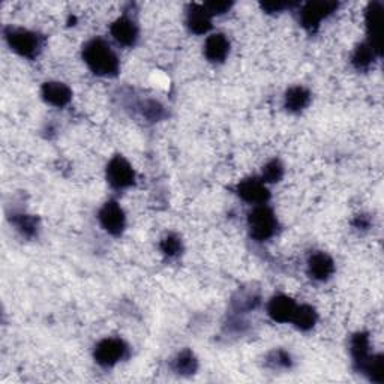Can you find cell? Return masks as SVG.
<instances>
[{"instance_id":"27","label":"cell","mask_w":384,"mask_h":384,"mask_svg":"<svg viewBox=\"0 0 384 384\" xmlns=\"http://www.w3.org/2000/svg\"><path fill=\"white\" fill-rule=\"evenodd\" d=\"M206 6V9L210 12V15H222L228 12L233 3L231 2H206L203 3Z\"/></svg>"},{"instance_id":"8","label":"cell","mask_w":384,"mask_h":384,"mask_svg":"<svg viewBox=\"0 0 384 384\" xmlns=\"http://www.w3.org/2000/svg\"><path fill=\"white\" fill-rule=\"evenodd\" d=\"M236 192L240 199L252 206L267 204L270 200V191L267 188V183H265L257 177H248L237 183Z\"/></svg>"},{"instance_id":"24","label":"cell","mask_w":384,"mask_h":384,"mask_svg":"<svg viewBox=\"0 0 384 384\" xmlns=\"http://www.w3.org/2000/svg\"><path fill=\"white\" fill-rule=\"evenodd\" d=\"M284 176V165L281 164L278 159H272L265 167H263V176H261V181L265 183H276Z\"/></svg>"},{"instance_id":"7","label":"cell","mask_w":384,"mask_h":384,"mask_svg":"<svg viewBox=\"0 0 384 384\" xmlns=\"http://www.w3.org/2000/svg\"><path fill=\"white\" fill-rule=\"evenodd\" d=\"M98 219L101 227L104 228L111 236H120L125 231L126 227V217L124 209L120 208V204L115 200L107 201L99 209Z\"/></svg>"},{"instance_id":"19","label":"cell","mask_w":384,"mask_h":384,"mask_svg":"<svg viewBox=\"0 0 384 384\" xmlns=\"http://www.w3.org/2000/svg\"><path fill=\"white\" fill-rule=\"evenodd\" d=\"M318 320V314L315 311V308L311 305H297L296 312L292 318V323L296 327V329L308 332L311 331L312 327L317 324Z\"/></svg>"},{"instance_id":"28","label":"cell","mask_w":384,"mask_h":384,"mask_svg":"<svg viewBox=\"0 0 384 384\" xmlns=\"http://www.w3.org/2000/svg\"><path fill=\"white\" fill-rule=\"evenodd\" d=\"M292 6H294V3H290V2H265L261 3V8L265 9L266 12L269 14H275V12H283L285 11V9H290Z\"/></svg>"},{"instance_id":"4","label":"cell","mask_w":384,"mask_h":384,"mask_svg":"<svg viewBox=\"0 0 384 384\" xmlns=\"http://www.w3.org/2000/svg\"><path fill=\"white\" fill-rule=\"evenodd\" d=\"M129 351L128 344L120 338H104L101 340L93 351L95 362L102 368H111L124 360Z\"/></svg>"},{"instance_id":"23","label":"cell","mask_w":384,"mask_h":384,"mask_svg":"<svg viewBox=\"0 0 384 384\" xmlns=\"http://www.w3.org/2000/svg\"><path fill=\"white\" fill-rule=\"evenodd\" d=\"M363 374H367L368 378L374 383H383L384 378V372H383V356H371L368 362L365 363V367L362 369Z\"/></svg>"},{"instance_id":"11","label":"cell","mask_w":384,"mask_h":384,"mask_svg":"<svg viewBox=\"0 0 384 384\" xmlns=\"http://www.w3.org/2000/svg\"><path fill=\"white\" fill-rule=\"evenodd\" d=\"M335 274V261L333 258L326 254V252H314L308 258V275L318 283H324V281L331 279Z\"/></svg>"},{"instance_id":"15","label":"cell","mask_w":384,"mask_h":384,"mask_svg":"<svg viewBox=\"0 0 384 384\" xmlns=\"http://www.w3.org/2000/svg\"><path fill=\"white\" fill-rule=\"evenodd\" d=\"M383 6L380 2H372L365 11V23H367L368 41L380 51V23H381Z\"/></svg>"},{"instance_id":"18","label":"cell","mask_w":384,"mask_h":384,"mask_svg":"<svg viewBox=\"0 0 384 384\" xmlns=\"http://www.w3.org/2000/svg\"><path fill=\"white\" fill-rule=\"evenodd\" d=\"M311 102V92L303 86H293L285 92L284 106L290 113H301Z\"/></svg>"},{"instance_id":"21","label":"cell","mask_w":384,"mask_h":384,"mask_svg":"<svg viewBox=\"0 0 384 384\" xmlns=\"http://www.w3.org/2000/svg\"><path fill=\"white\" fill-rule=\"evenodd\" d=\"M11 221L15 226V228L26 237H32L35 236L36 231H38V221H36L33 217H31V215L14 213Z\"/></svg>"},{"instance_id":"5","label":"cell","mask_w":384,"mask_h":384,"mask_svg":"<svg viewBox=\"0 0 384 384\" xmlns=\"http://www.w3.org/2000/svg\"><path fill=\"white\" fill-rule=\"evenodd\" d=\"M106 176L111 188H115L117 191L131 188V186L135 183L134 168L122 155H116L110 159Z\"/></svg>"},{"instance_id":"20","label":"cell","mask_w":384,"mask_h":384,"mask_svg":"<svg viewBox=\"0 0 384 384\" xmlns=\"http://www.w3.org/2000/svg\"><path fill=\"white\" fill-rule=\"evenodd\" d=\"M199 368V360L194 356L191 350H183L176 356L173 360V369L174 372L181 374V376H191Z\"/></svg>"},{"instance_id":"9","label":"cell","mask_w":384,"mask_h":384,"mask_svg":"<svg viewBox=\"0 0 384 384\" xmlns=\"http://www.w3.org/2000/svg\"><path fill=\"white\" fill-rule=\"evenodd\" d=\"M110 33L113 36V40L124 47H134L138 41V26L128 15H122L117 20L111 24Z\"/></svg>"},{"instance_id":"3","label":"cell","mask_w":384,"mask_h":384,"mask_svg":"<svg viewBox=\"0 0 384 384\" xmlns=\"http://www.w3.org/2000/svg\"><path fill=\"white\" fill-rule=\"evenodd\" d=\"M248 228L251 237L257 242L272 239L278 231L275 212L267 204L254 206V209L248 213Z\"/></svg>"},{"instance_id":"1","label":"cell","mask_w":384,"mask_h":384,"mask_svg":"<svg viewBox=\"0 0 384 384\" xmlns=\"http://www.w3.org/2000/svg\"><path fill=\"white\" fill-rule=\"evenodd\" d=\"M83 60L99 77H115L120 69V60L113 47L102 38H93L84 44Z\"/></svg>"},{"instance_id":"17","label":"cell","mask_w":384,"mask_h":384,"mask_svg":"<svg viewBox=\"0 0 384 384\" xmlns=\"http://www.w3.org/2000/svg\"><path fill=\"white\" fill-rule=\"evenodd\" d=\"M369 347H371L369 336L367 333H363V332L356 333L351 338V342H350L351 358H353L356 368H358L360 372L365 367V363H367L368 359L371 358Z\"/></svg>"},{"instance_id":"2","label":"cell","mask_w":384,"mask_h":384,"mask_svg":"<svg viewBox=\"0 0 384 384\" xmlns=\"http://www.w3.org/2000/svg\"><path fill=\"white\" fill-rule=\"evenodd\" d=\"M5 40L14 53L26 59H35L42 50V38L29 29L23 27H8Z\"/></svg>"},{"instance_id":"13","label":"cell","mask_w":384,"mask_h":384,"mask_svg":"<svg viewBox=\"0 0 384 384\" xmlns=\"http://www.w3.org/2000/svg\"><path fill=\"white\" fill-rule=\"evenodd\" d=\"M212 15L204 5L192 3L186 9V26L195 35H206L212 29Z\"/></svg>"},{"instance_id":"14","label":"cell","mask_w":384,"mask_h":384,"mask_svg":"<svg viewBox=\"0 0 384 384\" xmlns=\"http://www.w3.org/2000/svg\"><path fill=\"white\" fill-rule=\"evenodd\" d=\"M230 54V41L224 33H212L204 42V56L212 63H222Z\"/></svg>"},{"instance_id":"29","label":"cell","mask_w":384,"mask_h":384,"mask_svg":"<svg viewBox=\"0 0 384 384\" xmlns=\"http://www.w3.org/2000/svg\"><path fill=\"white\" fill-rule=\"evenodd\" d=\"M369 226H371V221H369L368 217H365V215L356 218V222H354V227L356 228H360L362 227V230H367V228H369Z\"/></svg>"},{"instance_id":"22","label":"cell","mask_w":384,"mask_h":384,"mask_svg":"<svg viewBox=\"0 0 384 384\" xmlns=\"http://www.w3.org/2000/svg\"><path fill=\"white\" fill-rule=\"evenodd\" d=\"M159 248H161V252L165 257L174 258L177 256H181L182 252V239L174 233H168L167 236L162 237L161 243H159Z\"/></svg>"},{"instance_id":"26","label":"cell","mask_w":384,"mask_h":384,"mask_svg":"<svg viewBox=\"0 0 384 384\" xmlns=\"http://www.w3.org/2000/svg\"><path fill=\"white\" fill-rule=\"evenodd\" d=\"M142 107H143L142 108V113H143V116L147 120L158 122V120H161V119L165 117V108L162 107L161 102L153 101V99H149V101L144 102V104Z\"/></svg>"},{"instance_id":"16","label":"cell","mask_w":384,"mask_h":384,"mask_svg":"<svg viewBox=\"0 0 384 384\" xmlns=\"http://www.w3.org/2000/svg\"><path fill=\"white\" fill-rule=\"evenodd\" d=\"M378 56H380V51L376 49V47H374L369 41H365L354 49L351 56V63L358 71H368Z\"/></svg>"},{"instance_id":"25","label":"cell","mask_w":384,"mask_h":384,"mask_svg":"<svg viewBox=\"0 0 384 384\" xmlns=\"http://www.w3.org/2000/svg\"><path fill=\"white\" fill-rule=\"evenodd\" d=\"M267 363L274 369H288L292 368L293 360H292V356H290L287 351L275 350L267 356Z\"/></svg>"},{"instance_id":"6","label":"cell","mask_w":384,"mask_h":384,"mask_svg":"<svg viewBox=\"0 0 384 384\" xmlns=\"http://www.w3.org/2000/svg\"><path fill=\"white\" fill-rule=\"evenodd\" d=\"M338 9L336 2H308L299 12L301 24L309 32H315L324 18L333 14Z\"/></svg>"},{"instance_id":"10","label":"cell","mask_w":384,"mask_h":384,"mask_svg":"<svg viewBox=\"0 0 384 384\" xmlns=\"http://www.w3.org/2000/svg\"><path fill=\"white\" fill-rule=\"evenodd\" d=\"M297 303L287 294H276L267 303V314L275 323H292Z\"/></svg>"},{"instance_id":"12","label":"cell","mask_w":384,"mask_h":384,"mask_svg":"<svg viewBox=\"0 0 384 384\" xmlns=\"http://www.w3.org/2000/svg\"><path fill=\"white\" fill-rule=\"evenodd\" d=\"M41 97L49 106L56 108L67 107L72 99V90L65 83L47 81L41 87Z\"/></svg>"}]
</instances>
